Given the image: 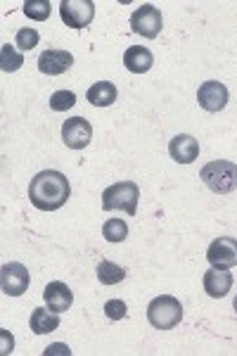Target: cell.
<instances>
[{"instance_id":"24","label":"cell","mask_w":237,"mask_h":356,"mask_svg":"<svg viewBox=\"0 0 237 356\" xmlns=\"http://www.w3.org/2000/svg\"><path fill=\"white\" fill-rule=\"evenodd\" d=\"M126 314H129V307H126L124 300L105 302V316L109 321H121V318H126Z\"/></svg>"},{"instance_id":"18","label":"cell","mask_w":237,"mask_h":356,"mask_svg":"<svg viewBox=\"0 0 237 356\" xmlns=\"http://www.w3.org/2000/svg\"><path fill=\"white\" fill-rule=\"evenodd\" d=\"M126 278V268L114 261H100L97 264V280L102 285H119Z\"/></svg>"},{"instance_id":"2","label":"cell","mask_w":237,"mask_h":356,"mask_svg":"<svg viewBox=\"0 0 237 356\" xmlns=\"http://www.w3.org/2000/svg\"><path fill=\"white\" fill-rule=\"evenodd\" d=\"M204 186L216 195H228L237 188V164L228 159H213L199 171Z\"/></svg>"},{"instance_id":"16","label":"cell","mask_w":237,"mask_h":356,"mask_svg":"<svg viewBox=\"0 0 237 356\" xmlns=\"http://www.w3.org/2000/svg\"><path fill=\"white\" fill-rule=\"evenodd\" d=\"M28 325L36 335H48V332L60 328V314L50 312V309H33Z\"/></svg>"},{"instance_id":"19","label":"cell","mask_w":237,"mask_h":356,"mask_svg":"<svg viewBox=\"0 0 237 356\" xmlns=\"http://www.w3.org/2000/svg\"><path fill=\"white\" fill-rule=\"evenodd\" d=\"M22 65H24V55H22L15 45L3 43V48H0V69H3L5 74H10V72H17Z\"/></svg>"},{"instance_id":"7","label":"cell","mask_w":237,"mask_h":356,"mask_svg":"<svg viewBox=\"0 0 237 356\" xmlns=\"http://www.w3.org/2000/svg\"><path fill=\"white\" fill-rule=\"evenodd\" d=\"M60 15L67 26L85 29L95 17V3L92 0H62Z\"/></svg>"},{"instance_id":"8","label":"cell","mask_w":237,"mask_h":356,"mask_svg":"<svg viewBox=\"0 0 237 356\" xmlns=\"http://www.w3.org/2000/svg\"><path fill=\"white\" fill-rule=\"evenodd\" d=\"M206 259H209L211 268H221V271H230L237 266V240L235 238H216L206 250Z\"/></svg>"},{"instance_id":"20","label":"cell","mask_w":237,"mask_h":356,"mask_svg":"<svg viewBox=\"0 0 237 356\" xmlns=\"http://www.w3.org/2000/svg\"><path fill=\"white\" fill-rule=\"evenodd\" d=\"M102 235H105L107 243H124L129 238V226L124 219H109L102 226Z\"/></svg>"},{"instance_id":"9","label":"cell","mask_w":237,"mask_h":356,"mask_svg":"<svg viewBox=\"0 0 237 356\" xmlns=\"http://www.w3.org/2000/svg\"><path fill=\"white\" fill-rule=\"evenodd\" d=\"M62 140L69 150H83L92 140V126L88 119L83 117H72L62 124Z\"/></svg>"},{"instance_id":"4","label":"cell","mask_w":237,"mask_h":356,"mask_svg":"<svg viewBox=\"0 0 237 356\" xmlns=\"http://www.w3.org/2000/svg\"><path fill=\"white\" fill-rule=\"evenodd\" d=\"M183 318V304L171 295L154 297L147 307V321L157 330H171L181 323Z\"/></svg>"},{"instance_id":"12","label":"cell","mask_w":237,"mask_h":356,"mask_svg":"<svg viewBox=\"0 0 237 356\" xmlns=\"http://www.w3.org/2000/svg\"><path fill=\"white\" fill-rule=\"evenodd\" d=\"M43 300H45V304H48L50 312L62 314V312H67V309L74 304V292L69 290L67 283H60V280H55V283L45 285Z\"/></svg>"},{"instance_id":"15","label":"cell","mask_w":237,"mask_h":356,"mask_svg":"<svg viewBox=\"0 0 237 356\" xmlns=\"http://www.w3.org/2000/svg\"><path fill=\"white\" fill-rule=\"evenodd\" d=\"M154 65V55L149 53L145 45H131L124 53V67L131 74H145Z\"/></svg>"},{"instance_id":"5","label":"cell","mask_w":237,"mask_h":356,"mask_svg":"<svg viewBox=\"0 0 237 356\" xmlns=\"http://www.w3.org/2000/svg\"><path fill=\"white\" fill-rule=\"evenodd\" d=\"M161 24H164L161 10L149 3H145L138 10H133V15H131L133 33H138V36H142V38H157L161 31Z\"/></svg>"},{"instance_id":"1","label":"cell","mask_w":237,"mask_h":356,"mask_svg":"<svg viewBox=\"0 0 237 356\" xmlns=\"http://www.w3.org/2000/svg\"><path fill=\"white\" fill-rule=\"evenodd\" d=\"M69 195H72L69 178L55 169L40 171L28 183V200L40 211H55L60 207H65Z\"/></svg>"},{"instance_id":"25","label":"cell","mask_w":237,"mask_h":356,"mask_svg":"<svg viewBox=\"0 0 237 356\" xmlns=\"http://www.w3.org/2000/svg\"><path fill=\"white\" fill-rule=\"evenodd\" d=\"M53 354H65V356H69V354H72V349H69L67 344H53V347H48L43 352V356H53Z\"/></svg>"},{"instance_id":"27","label":"cell","mask_w":237,"mask_h":356,"mask_svg":"<svg viewBox=\"0 0 237 356\" xmlns=\"http://www.w3.org/2000/svg\"><path fill=\"white\" fill-rule=\"evenodd\" d=\"M233 307H235V312H237V297H235V302H233Z\"/></svg>"},{"instance_id":"13","label":"cell","mask_w":237,"mask_h":356,"mask_svg":"<svg viewBox=\"0 0 237 356\" xmlns=\"http://www.w3.org/2000/svg\"><path fill=\"white\" fill-rule=\"evenodd\" d=\"M169 154L178 164H193L199 157V143L193 136L181 134L169 143Z\"/></svg>"},{"instance_id":"21","label":"cell","mask_w":237,"mask_h":356,"mask_svg":"<svg viewBox=\"0 0 237 356\" xmlns=\"http://www.w3.org/2000/svg\"><path fill=\"white\" fill-rule=\"evenodd\" d=\"M50 0H26L24 3V15L33 22H45L50 17Z\"/></svg>"},{"instance_id":"17","label":"cell","mask_w":237,"mask_h":356,"mask_svg":"<svg viewBox=\"0 0 237 356\" xmlns=\"http://www.w3.org/2000/svg\"><path fill=\"white\" fill-rule=\"evenodd\" d=\"M117 95H119L117 86L109 83V81L92 83L90 88H88V93H85L88 102H90V105H95V107H109V105H114V102H117Z\"/></svg>"},{"instance_id":"11","label":"cell","mask_w":237,"mask_h":356,"mask_svg":"<svg viewBox=\"0 0 237 356\" xmlns=\"http://www.w3.org/2000/svg\"><path fill=\"white\" fill-rule=\"evenodd\" d=\"M74 65V55L69 50H45L38 57V72L40 74H48V76H60V74L69 72Z\"/></svg>"},{"instance_id":"14","label":"cell","mask_w":237,"mask_h":356,"mask_svg":"<svg viewBox=\"0 0 237 356\" xmlns=\"http://www.w3.org/2000/svg\"><path fill=\"white\" fill-rule=\"evenodd\" d=\"M233 288V273L221 271V268H209L204 273V292L213 300H221Z\"/></svg>"},{"instance_id":"3","label":"cell","mask_w":237,"mask_h":356,"mask_svg":"<svg viewBox=\"0 0 237 356\" xmlns=\"http://www.w3.org/2000/svg\"><path fill=\"white\" fill-rule=\"evenodd\" d=\"M138 200H140V191L133 181H121L109 186L102 193V209L105 211H124L129 216H136Z\"/></svg>"},{"instance_id":"6","label":"cell","mask_w":237,"mask_h":356,"mask_svg":"<svg viewBox=\"0 0 237 356\" xmlns=\"http://www.w3.org/2000/svg\"><path fill=\"white\" fill-rule=\"evenodd\" d=\"M28 283H31V275H28V268L19 261H10L3 264L0 268V288L8 297H19L28 290Z\"/></svg>"},{"instance_id":"10","label":"cell","mask_w":237,"mask_h":356,"mask_svg":"<svg viewBox=\"0 0 237 356\" xmlns=\"http://www.w3.org/2000/svg\"><path fill=\"white\" fill-rule=\"evenodd\" d=\"M228 88L218 81H204L197 90V102L204 112H221L228 105Z\"/></svg>"},{"instance_id":"23","label":"cell","mask_w":237,"mask_h":356,"mask_svg":"<svg viewBox=\"0 0 237 356\" xmlns=\"http://www.w3.org/2000/svg\"><path fill=\"white\" fill-rule=\"evenodd\" d=\"M38 41H40V36H38V31L36 29H19L17 31V36H15V45L19 50H24V53H28V50H33L38 45Z\"/></svg>"},{"instance_id":"22","label":"cell","mask_w":237,"mask_h":356,"mask_svg":"<svg viewBox=\"0 0 237 356\" xmlns=\"http://www.w3.org/2000/svg\"><path fill=\"white\" fill-rule=\"evenodd\" d=\"M76 105V93L74 90H57L50 95V110L53 112H67Z\"/></svg>"},{"instance_id":"26","label":"cell","mask_w":237,"mask_h":356,"mask_svg":"<svg viewBox=\"0 0 237 356\" xmlns=\"http://www.w3.org/2000/svg\"><path fill=\"white\" fill-rule=\"evenodd\" d=\"M0 337H3V354H13V337L8 335V330H0Z\"/></svg>"}]
</instances>
